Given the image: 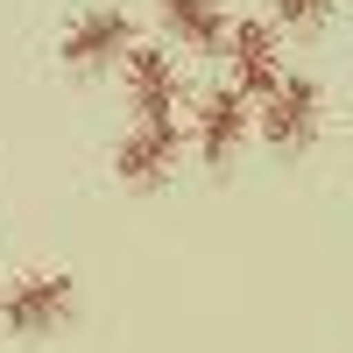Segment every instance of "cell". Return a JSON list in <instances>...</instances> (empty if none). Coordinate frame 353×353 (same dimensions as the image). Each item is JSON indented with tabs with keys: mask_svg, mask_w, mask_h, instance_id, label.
Wrapping results in <instances>:
<instances>
[{
	"mask_svg": "<svg viewBox=\"0 0 353 353\" xmlns=\"http://www.w3.org/2000/svg\"><path fill=\"white\" fill-rule=\"evenodd\" d=\"M71 276L64 269H43V276H21L8 297H0V318H8L14 332H43V325H57V318L71 311Z\"/></svg>",
	"mask_w": 353,
	"mask_h": 353,
	"instance_id": "obj_1",
	"label": "cell"
},
{
	"mask_svg": "<svg viewBox=\"0 0 353 353\" xmlns=\"http://www.w3.org/2000/svg\"><path fill=\"white\" fill-rule=\"evenodd\" d=\"M226 57H233V92H276L283 85V64H276V28L269 21H233V36H226Z\"/></svg>",
	"mask_w": 353,
	"mask_h": 353,
	"instance_id": "obj_2",
	"label": "cell"
},
{
	"mask_svg": "<svg viewBox=\"0 0 353 353\" xmlns=\"http://www.w3.org/2000/svg\"><path fill=\"white\" fill-rule=\"evenodd\" d=\"M261 134H269L276 149H304L318 134V85L311 78H283L269 92V106H261Z\"/></svg>",
	"mask_w": 353,
	"mask_h": 353,
	"instance_id": "obj_3",
	"label": "cell"
},
{
	"mask_svg": "<svg viewBox=\"0 0 353 353\" xmlns=\"http://www.w3.org/2000/svg\"><path fill=\"white\" fill-rule=\"evenodd\" d=\"M176 128H156V121H141V128H128L121 134V149H113V170L128 176V184H163L170 176V163H176Z\"/></svg>",
	"mask_w": 353,
	"mask_h": 353,
	"instance_id": "obj_4",
	"label": "cell"
},
{
	"mask_svg": "<svg viewBox=\"0 0 353 353\" xmlns=\"http://www.w3.org/2000/svg\"><path fill=\"white\" fill-rule=\"evenodd\" d=\"M241 134H248V106H241L233 85H219V92L198 99V156L205 163H226L233 149H241Z\"/></svg>",
	"mask_w": 353,
	"mask_h": 353,
	"instance_id": "obj_5",
	"label": "cell"
},
{
	"mask_svg": "<svg viewBox=\"0 0 353 353\" xmlns=\"http://www.w3.org/2000/svg\"><path fill=\"white\" fill-rule=\"evenodd\" d=\"M128 85H134V99H141V113H149L156 128H176V64L163 50H128Z\"/></svg>",
	"mask_w": 353,
	"mask_h": 353,
	"instance_id": "obj_6",
	"label": "cell"
},
{
	"mask_svg": "<svg viewBox=\"0 0 353 353\" xmlns=\"http://www.w3.org/2000/svg\"><path fill=\"white\" fill-rule=\"evenodd\" d=\"M121 43H128V14H121V8H85V14L64 28V43H57V50H64V64H99V57H113Z\"/></svg>",
	"mask_w": 353,
	"mask_h": 353,
	"instance_id": "obj_7",
	"label": "cell"
},
{
	"mask_svg": "<svg viewBox=\"0 0 353 353\" xmlns=\"http://www.w3.org/2000/svg\"><path fill=\"white\" fill-rule=\"evenodd\" d=\"M163 21H170L184 43H198V50H212V43L233 36V21H226L219 0H163Z\"/></svg>",
	"mask_w": 353,
	"mask_h": 353,
	"instance_id": "obj_8",
	"label": "cell"
},
{
	"mask_svg": "<svg viewBox=\"0 0 353 353\" xmlns=\"http://www.w3.org/2000/svg\"><path fill=\"white\" fill-rule=\"evenodd\" d=\"M276 14H283V21H318V14H325V0H276Z\"/></svg>",
	"mask_w": 353,
	"mask_h": 353,
	"instance_id": "obj_9",
	"label": "cell"
}]
</instances>
